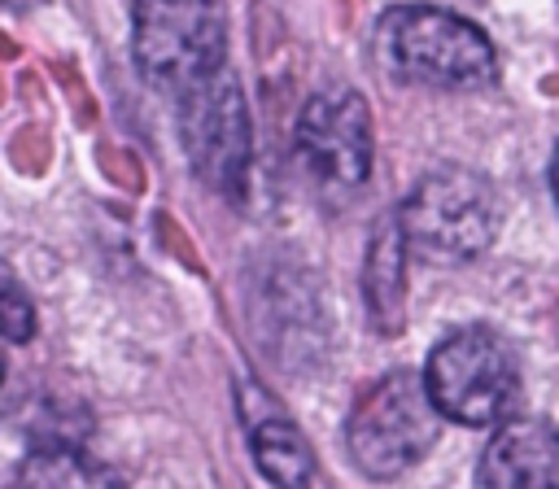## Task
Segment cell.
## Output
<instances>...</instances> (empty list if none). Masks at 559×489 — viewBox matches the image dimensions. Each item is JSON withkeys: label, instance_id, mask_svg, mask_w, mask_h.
<instances>
[{"label": "cell", "instance_id": "8992f818", "mask_svg": "<svg viewBox=\"0 0 559 489\" xmlns=\"http://www.w3.org/2000/svg\"><path fill=\"white\" fill-rule=\"evenodd\" d=\"M179 135H183V153L192 162V170L236 196L245 188V170H249V105L240 92V79L223 65L210 79L192 83L188 92H179Z\"/></svg>", "mask_w": 559, "mask_h": 489}, {"label": "cell", "instance_id": "ba28073f", "mask_svg": "<svg viewBox=\"0 0 559 489\" xmlns=\"http://www.w3.org/2000/svg\"><path fill=\"white\" fill-rule=\"evenodd\" d=\"M476 489H559V428L546 419H507L493 428Z\"/></svg>", "mask_w": 559, "mask_h": 489}, {"label": "cell", "instance_id": "7a4b0ae2", "mask_svg": "<svg viewBox=\"0 0 559 489\" xmlns=\"http://www.w3.org/2000/svg\"><path fill=\"white\" fill-rule=\"evenodd\" d=\"M441 419L445 415L437 410L428 380L419 371H389L349 410V458L371 480H393L432 450V441L441 437Z\"/></svg>", "mask_w": 559, "mask_h": 489}, {"label": "cell", "instance_id": "30bf717a", "mask_svg": "<svg viewBox=\"0 0 559 489\" xmlns=\"http://www.w3.org/2000/svg\"><path fill=\"white\" fill-rule=\"evenodd\" d=\"M402 253H411V249H406L397 214L380 218L371 231V253H367V306H371V323L384 332H397V323H402V293H406Z\"/></svg>", "mask_w": 559, "mask_h": 489}, {"label": "cell", "instance_id": "277c9868", "mask_svg": "<svg viewBox=\"0 0 559 489\" xmlns=\"http://www.w3.org/2000/svg\"><path fill=\"white\" fill-rule=\"evenodd\" d=\"M131 57L162 92H188L227 65L223 0H135Z\"/></svg>", "mask_w": 559, "mask_h": 489}, {"label": "cell", "instance_id": "8fae6325", "mask_svg": "<svg viewBox=\"0 0 559 489\" xmlns=\"http://www.w3.org/2000/svg\"><path fill=\"white\" fill-rule=\"evenodd\" d=\"M17 489H122V480L74 441H48L26 454Z\"/></svg>", "mask_w": 559, "mask_h": 489}, {"label": "cell", "instance_id": "9c48e42d", "mask_svg": "<svg viewBox=\"0 0 559 489\" xmlns=\"http://www.w3.org/2000/svg\"><path fill=\"white\" fill-rule=\"evenodd\" d=\"M249 445L253 458L262 467V476L280 489H310L314 480V454L306 445V437L297 432L293 419H284L280 410L253 415L249 419Z\"/></svg>", "mask_w": 559, "mask_h": 489}, {"label": "cell", "instance_id": "5b68a950", "mask_svg": "<svg viewBox=\"0 0 559 489\" xmlns=\"http://www.w3.org/2000/svg\"><path fill=\"white\" fill-rule=\"evenodd\" d=\"M424 380L437 410L467 428H498L520 402L515 349L489 327H459L454 336L437 341Z\"/></svg>", "mask_w": 559, "mask_h": 489}, {"label": "cell", "instance_id": "7c38bea8", "mask_svg": "<svg viewBox=\"0 0 559 489\" xmlns=\"http://www.w3.org/2000/svg\"><path fill=\"white\" fill-rule=\"evenodd\" d=\"M4 336L13 345H22V341L35 336V306L26 301V293L17 288L13 275H4Z\"/></svg>", "mask_w": 559, "mask_h": 489}, {"label": "cell", "instance_id": "4fadbf2b", "mask_svg": "<svg viewBox=\"0 0 559 489\" xmlns=\"http://www.w3.org/2000/svg\"><path fill=\"white\" fill-rule=\"evenodd\" d=\"M550 192H555V205H559V144H555V157H550Z\"/></svg>", "mask_w": 559, "mask_h": 489}, {"label": "cell", "instance_id": "6da1fadb", "mask_svg": "<svg viewBox=\"0 0 559 489\" xmlns=\"http://www.w3.org/2000/svg\"><path fill=\"white\" fill-rule=\"evenodd\" d=\"M376 44L393 79L441 92H476L498 79L489 35L437 4H393L376 22Z\"/></svg>", "mask_w": 559, "mask_h": 489}, {"label": "cell", "instance_id": "3957f363", "mask_svg": "<svg viewBox=\"0 0 559 489\" xmlns=\"http://www.w3.org/2000/svg\"><path fill=\"white\" fill-rule=\"evenodd\" d=\"M397 223L419 262L463 266L498 236V192L472 170H432L411 188Z\"/></svg>", "mask_w": 559, "mask_h": 489}, {"label": "cell", "instance_id": "52a82bcc", "mask_svg": "<svg viewBox=\"0 0 559 489\" xmlns=\"http://www.w3.org/2000/svg\"><path fill=\"white\" fill-rule=\"evenodd\" d=\"M297 153L306 175L328 192H354L371 175V109L354 87H323L301 105Z\"/></svg>", "mask_w": 559, "mask_h": 489}]
</instances>
